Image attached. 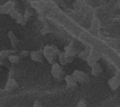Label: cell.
Masks as SVG:
<instances>
[{"instance_id": "6", "label": "cell", "mask_w": 120, "mask_h": 107, "mask_svg": "<svg viewBox=\"0 0 120 107\" xmlns=\"http://www.w3.org/2000/svg\"><path fill=\"white\" fill-rule=\"evenodd\" d=\"M30 55L31 57V60L36 62L42 63L44 62V55H43V51L41 50H33L30 53Z\"/></svg>"}, {"instance_id": "15", "label": "cell", "mask_w": 120, "mask_h": 107, "mask_svg": "<svg viewBox=\"0 0 120 107\" xmlns=\"http://www.w3.org/2000/svg\"><path fill=\"white\" fill-rule=\"evenodd\" d=\"M15 53V50H4L0 52V58L7 59L8 56L13 55Z\"/></svg>"}, {"instance_id": "3", "label": "cell", "mask_w": 120, "mask_h": 107, "mask_svg": "<svg viewBox=\"0 0 120 107\" xmlns=\"http://www.w3.org/2000/svg\"><path fill=\"white\" fill-rule=\"evenodd\" d=\"M72 75L75 78V80L77 81V83H79L82 84L87 83L89 79L88 74L82 71H80V70H75L73 71V73L72 74Z\"/></svg>"}, {"instance_id": "17", "label": "cell", "mask_w": 120, "mask_h": 107, "mask_svg": "<svg viewBox=\"0 0 120 107\" xmlns=\"http://www.w3.org/2000/svg\"><path fill=\"white\" fill-rule=\"evenodd\" d=\"M84 4H85V0H77L76 3H75V6L77 8L81 9V8H82L84 6Z\"/></svg>"}, {"instance_id": "14", "label": "cell", "mask_w": 120, "mask_h": 107, "mask_svg": "<svg viewBox=\"0 0 120 107\" xmlns=\"http://www.w3.org/2000/svg\"><path fill=\"white\" fill-rule=\"evenodd\" d=\"M58 61H59V64L63 67V66H65L68 63L66 61V54L65 53V52H60L58 55Z\"/></svg>"}, {"instance_id": "7", "label": "cell", "mask_w": 120, "mask_h": 107, "mask_svg": "<svg viewBox=\"0 0 120 107\" xmlns=\"http://www.w3.org/2000/svg\"><path fill=\"white\" fill-rule=\"evenodd\" d=\"M18 87L16 81L13 78H9L5 85V90L7 92H12Z\"/></svg>"}, {"instance_id": "21", "label": "cell", "mask_w": 120, "mask_h": 107, "mask_svg": "<svg viewBox=\"0 0 120 107\" xmlns=\"http://www.w3.org/2000/svg\"><path fill=\"white\" fill-rule=\"evenodd\" d=\"M8 64V60L7 59H4V58H0V67L1 66H4V67H6Z\"/></svg>"}, {"instance_id": "28", "label": "cell", "mask_w": 120, "mask_h": 107, "mask_svg": "<svg viewBox=\"0 0 120 107\" xmlns=\"http://www.w3.org/2000/svg\"><path fill=\"white\" fill-rule=\"evenodd\" d=\"M58 1H61V0H58Z\"/></svg>"}, {"instance_id": "23", "label": "cell", "mask_w": 120, "mask_h": 107, "mask_svg": "<svg viewBox=\"0 0 120 107\" xmlns=\"http://www.w3.org/2000/svg\"><path fill=\"white\" fill-rule=\"evenodd\" d=\"M74 57H72V56H69V55H66V61H67V63H72L73 61H74Z\"/></svg>"}, {"instance_id": "24", "label": "cell", "mask_w": 120, "mask_h": 107, "mask_svg": "<svg viewBox=\"0 0 120 107\" xmlns=\"http://www.w3.org/2000/svg\"><path fill=\"white\" fill-rule=\"evenodd\" d=\"M31 15H32V13H30V11H25V14H24V15H23V17H24V18H25L26 19H28V18L31 16Z\"/></svg>"}, {"instance_id": "2", "label": "cell", "mask_w": 120, "mask_h": 107, "mask_svg": "<svg viewBox=\"0 0 120 107\" xmlns=\"http://www.w3.org/2000/svg\"><path fill=\"white\" fill-rule=\"evenodd\" d=\"M51 74L55 78L60 81L64 80L65 78V72L63 71V67L58 63H55L52 64Z\"/></svg>"}, {"instance_id": "25", "label": "cell", "mask_w": 120, "mask_h": 107, "mask_svg": "<svg viewBox=\"0 0 120 107\" xmlns=\"http://www.w3.org/2000/svg\"><path fill=\"white\" fill-rule=\"evenodd\" d=\"M33 107H42V105H41V103L39 101H35L34 102Z\"/></svg>"}, {"instance_id": "19", "label": "cell", "mask_w": 120, "mask_h": 107, "mask_svg": "<svg viewBox=\"0 0 120 107\" xmlns=\"http://www.w3.org/2000/svg\"><path fill=\"white\" fill-rule=\"evenodd\" d=\"M51 31H52V30H51V29L49 27L45 26V27H44L43 29H41V34H47V33H50Z\"/></svg>"}, {"instance_id": "12", "label": "cell", "mask_w": 120, "mask_h": 107, "mask_svg": "<svg viewBox=\"0 0 120 107\" xmlns=\"http://www.w3.org/2000/svg\"><path fill=\"white\" fill-rule=\"evenodd\" d=\"M90 51H91V49L89 48H85L83 50H82L81 52L79 53V57L81 60H84V61H86L87 59L89 58V55H90Z\"/></svg>"}, {"instance_id": "22", "label": "cell", "mask_w": 120, "mask_h": 107, "mask_svg": "<svg viewBox=\"0 0 120 107\" xmlns=\"http://www.w3.org/2000/svg\"><path fill=\"white\" fill-rule=\"evenodd\" d=\"M30 55V52L28 50H23L20 53V57H26Z\"/></svg>"}, {"instance_id": "5", "label": "cell", "mask_w": 120, "mask_h": 107, "mask_svg": "<svg viewBox=\"0 0 120 107\" xmlns=\"http://www.w3.org/2000/svg\"><path fill=\"white\" fill-rule=\"evenodd\" d=\"M64 52L66 54V55L75 57L77 53H79V49L76 46L75 43L71 42L68 46H66L65 48V51Z\"/></svg>"}, {"instance_id": "20", "label": "cell", "mask_w": 120, "mask_h": 107, "mask_svg": "<svg viewBox=\"0 0 120 107\" xmlns=\"http://www.w3.org/2000/svg\"><path fill=\"white\" fill-rule=\"evenodd\" d=\"M77 107H87V104H86V102L83 100H81L79 101L78 104H77Z\"/></svg>"}, {"instance_id": "16", "label": "cell", "mask_w": 120, "mask_h": 107, "mask_svg": "<svg viewBox=\"0 0 120 107\" xmlns=\"http://www.w3.org/2000/svg\"><path fill=\"white\" fill-rule=\"evenodd\" d=\"M7 60L11 64H17L20 62V57L18 55H11L8 56Z\"/></svg>"}, {"instance_id": "26", "label": "cell", "mask_w": 120, "mask_h": 107, "mask_svg": "<svg viewBox=\"0 0 120 107\" xmlns=\"http://www.w3.org/2000/svg\"><path fill=\"white\" fill-rule=\"evenodd\" d=\"M39 19H40L41 21L44 22V21L46 20V17H45V15H39Z\"/></svg>"}, {"instance_id": "10", "label": "cell", "mask_w": 120, "mask_h": 107, "mask_svg": "<svg viewBox=\"0 0 120 107\" xmlns=\"http://www.w3.org/2000/svg\"><path fill=\"white\" fill-rule=\"evenodd\" d=\"M103 71L102 67L100 63L98 62L94 63L93 65H91V74L94 76H98L101 74Z\"/></svg>"}, {"instance_id": "8", "label": "cell", "mask_w": 120, "mask_h": 107, "mask_svg": "<svg viewBox=\"0 0 120 107\" xmlns=\"http://www.w3.org/2000/svg\"><path fill=\"white\" fill-rule=\"evenodd\" d=\"M15 4L13 1H8L4 5L0 6V13H10L11 11L13 10Z\"/></svg>"}, {"instance_id": "4", "label": "cell", "mask_w": 120, "mask_h": 107, "mask_svg": "<svg viewBox=\"0 0 120 107\" xmlns=\"http://www.w3.org/2000/svg\"><path fill=\"white\" fill-rule=\"evenodd\" d=\"M100 56H101V54L99 53V52L97 50L91 49L89 57L86 60L87 64L91 67V65H93L94 63L97 62V60H98V59L100 58Z\"/></svg>"}, {"instance_id": "13", "label": "cell", "mask_w": 120, "mask_h": 107, "mask_svg": "<svg viewBox=\"0 0 120 107\" xmlns=\"http://www.w3.org/2000/svg\"><path fill=\"white\" fill-rule=\"evenodd\" d=\"M8 37L10 39V41H11V43L12 46L14 47V48H15L17 46V45L18 44V43H19V40L15 36V34H13V32H9L8 34Z\"/></svg>"}, {"instance_id": "9", "label": "cell", "mask_w": 120, "mask_h": 107, "mask_svg": "<svg viewBox=\"0 0 120 107\" xmlns=\"http://www.w3.org/2000/svg\"><path fill=\"white\" fill-rule=\"evenodd\" d=\"M108 85L110 88L113 90H116L119 88L120 86V79L118 76H115L111 78L108 81Z\"/></svg>"}, {"instance_id": "1", "label": "cell", "mask_w": 120, "mask_h": 107, "mask_svg": "<svg viewBox=\"0 0 120 107\" xmlns=\"http://www.w3.org/2000/svg\"><path fill=\"white\" fill-rule=\"evenodd\" d=\"M42 51L44 57L48 60L49 63H50L51 64L56 63V61L58 60V55L60 53V50L56 46H46Z\"/></svg>"}, {"instance_id": "27", "label": "cell", "mask_w": 120, "mask_h": 107, "mask_svg": "<svg viewBox=\"0 0 120 107\" xmlns=\"http://www.w3.org/2000/svg\"><path fill=\"white\" fill-rule=\"evenodd\" d=\"M1 92H2V89H1V88L0 87V93H1Z\"/></svg>"}, {"instance_id": "11", "label": "cell", "mask_w": 120, "mask_h": 107, "mask_svg": "<svg viewBox=\"0 0 120 107\" xmlns=\"http://www.w3.org/2000/svg\"><path fill=\"white\" fill-rule=\"evenodd\" d=\"M65 81H66V83H67V86L68 88H75L77 86V81L75 80V78L73 77V76L71 74V75H67L65 76Z\"/></svg>"}, {"instance_id": "18", "label": "cell", "mask_w": 120, "mask_h": 107, "mask_svg": "<svg viewBox=\"0 0 120 107\" xmlns=\"http://www.w3.org/2000/svg\"><path fill=\"white\" fill-rule=\"evenodd\" d=\"M10 15H11V18H13V19H16L20 14L19 13V12L18 11H16V10H13V11H11V13H10Z\"/></svg>"}]
</instances>
